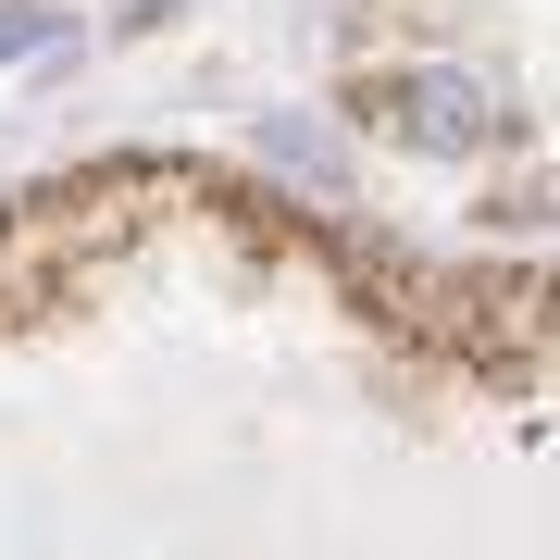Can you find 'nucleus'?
<instances>
[{"label":"nucleus","instance_id":"obj_1","mask_svg":"<svg viewBox=\"0 0 560 560\" xmlns=\"http://www.w3.org/2000/svg\"><path fill=\"white\" fill-rule=\"evenodd\" d=\"M511 125V101L486 75H460V62H411L399 75V138H423V150H486Z\"/></svg>","mask_w":560,"mask_h":560},{"label":"nucleus","instance_id":"obj_2","mask_svg":"<svg viewBox=\"0 0 560 560\" xmlns=\"http://www.w3.org/2000/svg\"><path fill=\"white\" fill-rule=\"evenodd\" d=\"M50 38V13H0V50H38Z\"/></svg>","mask_w":560,"mask_h":560}]
</instances>
